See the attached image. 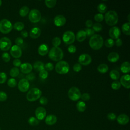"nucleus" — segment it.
Here are the masks:
<instances>
[{
  "instance_id": "obj_1",
  "label": "nucleus",
  "mask_w": 130,
  "mask_h": 130,
  "mask_svg": "<svg viewBox=\"0 0 130 130\" xmlns=\"http://www.w3.org/2000/svg\"><path fill=\"white\" fill-rule=\"evenodd\" d=\"M103 43L104 41L102 37L99 34H94L90 37L89 45L92 49L99 50L103 46Z\"/></svg>"
},
{
  "instance_id": "obj_2",
  "label": "nucleus",
  "mask_w": 130,
  "mask_h": 130,
  "mask_svg": "<svg viewBox=\"0 0 130 130\" xmlns=\"http://www.w3.org/2000/svg\"><path fill=\"white\" fill-rule=\"evenodd\" d=\"M63 57V52L59 47H53L49 51V57L54 61H59Z\"/></svg>"
},
{
  "instance_id": "obj_3",
  "label": "nucleus",
  "mask_w": 130,
  "mask_h": 130,
  "mask_svg": "<svg viewBox=\"0 0 130 130\" xmlns=\"http://www.w3.org/2000/svg\"><path fill=\"white\" fill-rule=\"evenodd\" d=\"M106 23L109 26H114L116 24L118 21V17L116 12L114 11H109L105 15Z\"/></svg>"
},
{
  "instance_id": "obj_4",
  "label": "nucleus",
  "mask_w": 130,
  "mask_h": 130,
  "mask_svg": "<svg viewBox=\"0 0 130 130\" xmlns=\"http://www.w3.org/2000/svg\"><path fill=\"white\" fill-rule=\"evenodd\" d=\"M55 69L59 74H65L68 73L70 67L68 63L65 61L61 60L58 61L55 65Z\"/></svg>"
},
{
  "instance_id": "obj_5",
  "label": "nucleus",
  "mask_w": 130,
  "mask_h": 130,
  "mask_svg": "<svg viewBox=\"0 0 130 130\" xmlns=\"http://www.w3.org/2000/svg\"><path fill=\"white\" fill-rule=\"evenodd\" d=\"M42 91L38 88L30 89L26 94V99L29 102H34L41 97Z\"/></svg>"
},
{
  "instance_id": "obj_6",
  "label": "nucleus",
  "mask_w": 130,
  "mask_h": 130,
  "mask_svg": "<svg viewBox=\"0 0 130 130\" xmlns=\"http://www.w3.org/2000/svg\"><path fill=\"white\" fill-rule=\"evenodd\" d=\"M12 29V24L8 19H3L0 21V32L5 34H8Z\"/></svg>"
},
{
  "instance_id": "obj_7",
  "label": "nucleus",
  "mask_w": 130,
  "mask_h": 130,
  "mask_svg": "<svg viewBox=\"0 0 130 130\" xmlns=\"http://www.w3.org/2000/svg\"><path fill=\"white\" fill-rule=\"evenodd\" d=\"M68 95L69 99L72 101H76L81 98V93L78 88L73 86L70 88L68 90Z\"/></svg>"
},
{
  "instance_id": "obj_8",
  "label": "nucleus",
  "mask_w": 130,
  "mask_h": 130,
  "mask_svg": "<svg viewBox=\"0 0 130 130\" xmlns=\"http://www.w3.org/2000/svg\"><path fill=\"white\" fill-rule=\"evenodd\" d=\"M62 40L64 43L67 45L73 43L75 40V36L72 31H67L64 32L62 36Z\"/></svg>"
},
{
  "instance_id": "obj_9",
  "label": "nucleus",
  "mask_w": 130,
  "mask_h": 130,
  "mask_svg": "<svg viewBox=\"0 0 130 130\" xmlns=\"http://www.w3.org/2000/svg\"><path fill=\"white\" fill-rule=\"evenodd\" d=\"M28 18L31 22L37 23L41 20V14L39 10L32 9L29 12Z\"/></svg>"
},
{
  "instance_id": "obj_10",
  "label": "nucleus",
  "mask_w": 130,
  "mask_h": 130,
  "mask_svg": "<svg viewBox=\"0 0 130 130\" xmlns=\"http://www.w3.org/2000/svg\"><path fill=\"white\" fill-rule=\"evenodd\" d=\"M12 46L11 41L7 37H3L0 39V49L3 51L9 50Z\"/></svg>"
},
{
  "instance_id": "obj_11",
  "label": "nucleus",
  "mask_w": 130,
  "mask_h": 130,
  "mask_svg": "<svg viewBox=\"0 0 130 130\" xmlns=\"http://www.w3.org/2000/svg\"><path fill=\"white\" fill-rule=\"evenodd\" d=\"M92 59L90 56L88 54L83 53L81 54L78 58V61L79 64L83 66H88L91 62Z\"/></svg>"
},
{
  "instance_id": "obj_12",
  "label": "nucleus",
  "mask_w": 130,
  "mask_h": 130,
  "mask_svg": "<svg viewBox=\"0 0 130 130\" xmlns=\"http://www.w3.org/2000/svg\"><path fill=\"white\" fill-rule=\"evenodd\" d=\"M18 88L22 92H26L29 88V81L26 79H21L18 83Z\"/></svg>"
},
{
  "instance_id": "obj_13",
  "label": "nucleus",
  "mask_w": 130,
  "mask_h": 130,
  "mask_svg": "<svg viewBox=\"0 0 130 130\" xmlns=\"http://www.w3.org/2000/svg\"><path fill=\"white\" fill-rule=\"evenodd\" d=\"M35 115L36 118L39 120L44 119L46 115V109L42 107H39L37 108L35 111Z\"/></svg>"
},
{
  "instance_id": "obj_14",
  "label": "nucleus",
  "mask_w": 130,
  "mask_h": 130,
  "mask_svg": "<svg viewBox=\"0 0 130 130\" xmlns=\"http://www.w3.org/2000/svg\"><path fill=\"white\" fill-rule=\"evenodd\" d=\"M121 34V31L119 27L117 26L112 27L109 31V35L112 39H117L119 38Z\"/></svg>"
},
{
  "instance_id": "obj_15",
  "label": "nucleus",
  "mask_w": 130,
  "mask_h": 130,
  "mask_svg": "<svg viewBox=\"0 0 130 130\" xmlns=\"http://www.w3.org/2000/svg\"><path fill=\"white\" fill-rule=\"evenodd\" d=\"M10 53L13 57L18 58L21 56L22 50L19 46H18L17 45H14L11 48Z\"/></svg>"
},
{
  "instance_id": "obj_16",
  "label": "nucleus",
  "mask_w": 130,
  "mask_h": 130,
  "mask_svg": "<svg viewBox=\"0 0 130 130\" xmlns=\"http://www.w3.org/2000/svg\"><path fill=\"white\" fill-rule=\"evenodd\" d=\"M66 19L64 17V16H63L62 15H58L54 17L53 20V22L55 25L58 27L64 25L66 23Z\"/></svg>"
},
{
  "instance_id": "obj_17",
  "label": "nucleus",
  "mask_w": 130,
  "mask_h": 130,
  "mask_svg": "<svg viewBox=\"0 0 130 130\" xmlns=\"http://www.w3.org/2000/svg\"><path fill=\"white\" fill-rule=\"evenodd\" d=\"M120 84L125 88L129 89L130 88V76L126 74L122 76L120 81Z\"/></svg>"
},
{
  "instance_id": "obj_18",
  "label": "nucleus",
  "mask_w": 130,
  "mask_h": 130,
  "mask_svg": "<svg viewBox=\"0 0 130 130\" xmlns=\"http://www.w3.org/2000/svg\"><path fill=\"white\" fill-rule=\"evenodd\" d=\"M20 69L22 73L28 74L31 73V72L32 71V66L29 63H24L20 65Z\"/></svg>"
},
{
  "instance_id": "obj_19",
  "label": "nucleus",
  "mask_w": 130,
  "mask_h": 130,
  "mask_svg": "<svg viewBox=\"0 0 130 130\" xmlns=\"http://www.w3.org/2000/svg\"><path fill=\"white\" fill-rule=\"evenodd\" d=\"M129 117L125 114H120L117 118V121L120 125L126 124L129 122Z\"/></svg>"
},
{
  "instance_id": "obj_20",
  "label": "nucleus",
  "mask_w": 130,
  "mask_h": 130,
  "mask_svg": "<svg viewBox=\"0 0 130 130\" xmlns=\"http://www.w3.org/2000/svg\"><path fill=\"white\" fill-rule=\"evenodd\" d=\"M38 51L39 54L41 56L46 55L49 51V47L46 44H41L38 48Z\"/></svg>"
},
{
  "instance_id": "obj_21",
  "label": "nucleus",
  "mask_w": 130,
  "mask_h": 130,
  "mask_svg": "<svg viewBox=\"0 0 130 130\" xmlns=\"http://www.w3.org/2000/svg\"><path fill=\"white\" fill-rule=\"evenodd\" d=\"M57 121V117L53 114H50L46 116L45 118V123L49 125L54 124Z\"/></svg>"
},
{
  "instance_id": "obj_22",
  "label": "nucleus",
  "mask_w": 130,
  "mask_h": 130,
  "mask_svg": "<svg viewBox=\"0 0 130 130\" xmlns=\"http://www.w3.org/2000/svg\"><path fill=\"white\" fill-rule=\"evenodd\" d=\"M41 34V30L39 27H34L30 31L29 36L32 39H37L40 37Z\"/></svg>"
},
{
  "instance_id": "obj_23",
  "label": "nucleus",
  "mask_w": 130,
  "mask_h": 130,
  "mask_svg": "<svg viewBox=\"0 0 130 130\" xmlns=\"http://www.w3.org/2000/svg\"><path fill=\"white\" fill-rule=\"evenodd\" d=\"M119 54L115 52H112L110 53L107 57L108 60L111 62H116L119 59Z\"/></svg>"
},
{
  "instance_id": "obj_24",
  "label": "nucleus",
  "mask_w": 130,
  "mask_h": 130,
  "mask_svg": "<svg viewBox=\"0 0 130 130\" xmlns=\"http://www.w3.org/2000/svg\"><path fill=\"white\" fill-rule=\"evenodd\" d=\"M86 35L83 30H79L77 33L76 36L75 37V38L76 39V40L79 42L84 41L86 39Z\"/></svg>"
},
{
  "instance_id": "obj_25",
  "label": "nucleus",
  "mask_w": 130,
  "mask_h": 130,
  "mask_svg": "<svg viewBox=\"0 0 130 130\" xmlns=\"http://www.w3.org/2000/svg\"><path fill=\"white\" fill-rule=\"evenodd\" d=\"M120 70L123 73H128L130 71V64L128 61L123 62L120 66Z\"/></svg>"
},
{
  "instance_id": "obj_26",
  "label": "nucleus",
  "mask_w": 130,
  "mask_h": 130,
  "mask_svg": "<svg viewBox=\"0 0 130 130\" xmlns=\"http://www.w3.org/2000/svg\"><path fill=\"white\" fill-rule=\"evenodd\" d=\"M33 68L36 71L40 72L41 71L45 69V65L43 62L40 61H37L33 64Z\"/></svg>"
},
{
  "instance_id": "obj_27",
  "label": "nucleus",
  "mask_w": 130,
  "mask_h": 130,
  "mask_svg": "<svg viewBox=\"0 0 130 130\" xmlns=\"http://www.w3.org/2000/svg\"><path fill=\"white\" fill-rule=\"evenodd\" d=\"M129 26H130V23L129 22L124 23L121 26V29L122 32L126 35H130V29H129Z\"/></svg>"
},
{
  "instance_id": "obj_28",
  "label": "nucleus",
  "mask_w": 130,
  "mask_h": 130,
  "mask_svg": "<svg viewBox=\"0 0 130 130\" xmlns=\"http://www.w3.org/2000/svg\"><path fill=\"white\" fill-rule=\"evenodd\" d=\"M98 71L102 74H105L108 71L109 67L107 64L105 63H102L98 66Z\"/></svg>"
},
{
  "instance_id": "obj_29",
  "label": "nucleus",
  "mask_w": 130,
  "mask_h": 130,
  "mask_svg": "<svg viewBox=\"0 0 130 130\" xmlns=\"http://www.w3.org/2000/svg\"><path fill=\"white\" fill-rule=\"evenodd\" d=\"M76 107L79 112H83L86 109V104L83 101H80L77 102L76 104Z\"/></svg>"
},
{
  "instance_id": "obj_30",
  "label": "nucleus",
  "mask_w": 130,
  "mask_h": 130,
  "mask_svg": "<svg viewBox=\"0 0 130 130\" xmlns=\"http://www.w3.org/2000/svg\"><path fill=\"white\" fill-rule=\"evenodd\" d=\"M29 12V9L28 7L27 6H23L22 7L19 11V15L22 16V17H24L26 16L28 13Z\"/></svg>"
},
{
  "instance_id": "obj_31",
  "label": "nucleus",
  "mask_w": 130,
  "mask_h": 130,
  "mask_svg": "<svg viewBox=\"0 0 130 130\" xmlns=\"http://www.w3.org/2000/svg\"><path fill=\"white\" fill-rule=\"evenodd\" d=\"M109 75L112 79L115 81L118 80L120 77L119 73L117 70H113L111 71L110 72Z\"/></svg>"
},
{
  "instance_id": "obj_32",
  "label": "nucleus",
  "mask_w": 130,
  "mask_h": 130,
  "mask_svg": "<svg viewBox=\"0 0 130 130\" xmlns=\"http://www.w3.org/2000/svg\"><path fill=\"white\" fill-rule=\"evenodd\" d=\"M97 9H98V11L101 14L104 13L106 12L107 7V6L106 5V4H105L104 3H100L98 5V6L97 7Z\"/></svg>"
},
{
  "instance_id": "obj_33",
  "label": "nucleus",
  "mask_w": 130,
  "mask_h": 130,
  "mask_svg": "<svg viewBox=\"0 0 130 130\" xmlns=\"http://www.w3.org/2000/svg\"><path fill=\"white\" fill-rule=\"evenodd\" d=\"M28 122L30 125L36 126L38 125V124L39 123V120L36 117L31 116L28 118Z\"/></svg>"
},
{
  "instance_id": "obj_34",
  "label": "nucleus",
  "mask_w": 130,
  "mask_h": 130,
  "mask_svg": "<svg viewBox=\"0 0 130 130\" xmlns=\"http://www.w3.org/2000/svg\"><path fill=\"white\" fill-rule=\"evenodd\" d=\"M19 74V70L17 67L12 68L10 71V75L12 77H16Z\"/></svg>"
},
{
  "instance_id": "obj_35",
  "label": "nucleus",
  "mask_w": 130,
  "mask_h": 130,
  "mask_svg": "<svg viewBox=\"0 0 130 130\" xmlns=\"http://www.w3.org/2000/svg\"><path fill=\"white\" fill-rule=\"evenodd\" d=\"M13 27L17 31H21L24 28V24L21 22H17L14 24Z\"/></svg>"
},
{
  "instance_id": "obj_36",
  "label": "nucleus",
  "mask_w": 130,
  "mask_h": 130,
  "mask_svg": "<svg viewBox=\"0 0 130 130\" xmlns=\"http://www.w3.org/2000/svg\"><path fill=\"white\" fill-rule=\"evenodd\" d=\"M45 3L47 7H48L49 8H52L55 6L56 4V0H46L45 1Z\"/></svg>"
},
{
  "instance_id": "obj_37",
  "label": "nucleus",
  "mask_w": 130,
  "mask_h": 130,
  "mask_svg": "<svg viewBox=\"0 0 130 130\" xmlns=\"http://www.w3.org/2000/svg\"><path fill=\"white\" fill-rule=\"evenodd\" d=\"M52 44L55 47H58L61 44V40L59 37H56L52 40Z\"/></svg>"
},
{
  "instance_id": "obj_38",
  "label": "nucleus",
  "mask_w": 130,
  "mask_h": 130,
  "mask_svg": "<svg viewBox=\"0 0 130 130\" xmlns=\"http://www.w3.org/2000/svg\"><path fill=\"white\" fill-rule=\"evenodd\" d=\"M105 46L107 48H111L113 47L114 45V41L111 38H109L107 39L105 41Z\"/></svg>"
},
{
  "instance_id": "obj_39",
  "label": "nucleus",
  "mask_w": 130,
  "mask_h": 130,
  "mask_svg": "<svg viewBox=\"0 0 130 130\" xmlns=\"http://www.w3.org/2000/svg\"><path fill=\"white\" fill-rule=\"evenodd\" d=\"M121 87V84L119 81L116 80L113 81L111 84V87L114 90H118Z\"/></svg>"
},
{
  "instance_id": "obj_40",
  "label": "nucleus",
  "mask_w": 130,
  "mask_h": 130,
  "mask_svg": "<svg viewBox=\"0 0 130 130\" xmlns=\"http://www.w3.org/2000/svg\"><path fill=\"white\" fill-rule=\"evenodd\" d=\"M94 32H99L100 31L102 30V25H101V24L99 23H94L93 24V25H92V28Z\"/></svg>"
},
{
  "instance_id": "obj_41",
  "label": "nucleus",
  "mask_w": 130,
  "mask_h": 130,
  "mask_svg": "<svg viewBox=\"0 0 130 130\" xmlns=\"http://www.w3.org/2000/svg\"><path fill=\"white\" fill-rule=\"evenodd\" d=\"M39 75L41 78L43 79H46L48 76V73L46 70L44 69L40 72Z\"/></svg>"
},
{
  "instance_id": "obj_42",
  "label": "nucleus",
  "mask_w": 130,
  "mask_h": 130,
  "mask_svg": "<svg viewBox=\"0 0 130 130\" xmlns=\"http://www.w3.org/2000/svg\"><path fill=\"white\" fill-rule=\"evenodd\" d=\"M7 84L8 86L10 87H14L16 86L17 84V82L15 79L14 78H10L8 80L7 82Z\"/></svg>"
},
{
  "instance_id": "obj_43",
  "label": "nucleus",
  "mask_w": 130,
  "mask_h": 130,
  "mask_svg": "<svg viewBox=\"0 0 130 130\" xmlns=\"http://www.w3.org/2000/svg\"><path fill=\"white\" fill-rule=\"evenodd\" d=\"M2 58L6 62H8L10 60V56L7 52H4L2 54Z\"/></svg>"
},
{
  "instance_id": "obj_44",
  "label": "nucleus",
  "mask_w": 130,
  "mask_h": 130,
  "mask_svg": "<svg viewBox=\"0 0 130 130\" xmlns=\"http://www.w3.org/2000/svg\"><path fill=\"white\" fill-rule=\"evenodd\" d=\"M7 78V75L5 73L0 72V84L5 83L6 81Z\"/></svg>"
},
{
  "instance_id": "obj_45",
  "label": "nucleus",
  "mask_w": 130,
  "mask_h": 130,
  "mask_svg": "<svg viewBox=\"0 0 130 130\" xmlns=\"http://www.w3.org/2000/svg\"><path fill=\"white\" fill-rule=\"evenodd\" d=\"M84 31H85L86 36L88 37H91L94 34V31L92 28H86Z\"/></svg>"
},
{
  "instance_id": "obj_46",
  "label": "nucleus",
  "mask_w": 130,
  "mask_h": 130,
  "mask_svg": "<svg viewBox=\"0 0 130 130\" xmlns=\"http://www.w3.org/2000/svg\"><path fill=\"white\" fill-rule=\"evenodd\" d=\"M94 20L98 22H101L103 20L104 17L103 16V14H101V13H99V14H96V15H95L94 17Z\"/></svg>"
},
{
  "instance_id": "obj_47",
  "label": "nucleus",
  "mask_w": 130,
  "mask_h": 130,
  "mask_svg": "<svg viewBox=\"0 0 130 130\" xmlns=\"http://www.w3.org/2000/svg\"><path fill=\"white\" fill-rule=\"evenodd\" d=\"M80 98H81L83 101H87L90 99V96L88 93H84L81 95Z\"/></svg>"
},
{
  "instance_id": "obj_48",
  "label": "nucleus",
  "mask_w": 130,
  "mask_h": 130,
  "mask_svg": "<svg viewBox=\"0 0 130 130\" xmlns=\"http://www.w3.org/2000/svg\"><path fill=\"white\" fill-rule=\"evenodd\" d=\"M7 94L4 91H0V101L3 102L7 100Z\"/></svg>"
},
{
  "instance_id": "obj_49",
  "label": "nucleus",
  "mask_w": 130,
  "mask_h": 130,
  "mask_svg": "<svg viewBox=\"0 0 130 130\" xmlns=\"http://www.w3.org/2000/svg\"><path fill=\"white\" fill-rule=\"evenodd\" d=\"M73 70L76 72H79L81 70V65L79 63H75L73 66Z\"/></svg>"
},
{
  "instance_id": "obj_50",
  "label": "nucleus",
  "mask_w": 130,
  "mask_h": 130,
  "mask_svg": "<svg viewBox=\"0 0 130 130\" xmlns=\"http://www.w3.org/2000/svg\"><path fill=\"white\" fill-rule=\"evenodd\" d=\"M53 68H54V66L53 64L51 62H48L45 65V68L47 71H52L53 69Z\"/></svg>"
},
{
  "instance_id": "obj_51",
  "label": "nucleus",
  "mask_w": 130,
  "mask_h": 130,
  "mask_svg": "<svg viewBox=\"0 0 130 130\" xmlns=\"http://www.w3.org/2000/svg\"><path fill=\"white\" fill-rule=\"evenodd\" d=\"M39 102L41 105H47L48 103V100L46 97L42 96L40 98Z\"/></svg>"
},
{
  "instance_id": "obj_52",
  "label": "nucleus",
  "mask_w": 130,
  "mask_h": 130,
  "mask_svg": "<svg viewBox=\"0 0 130 130\" xmlns=\"http://www.w3.org/2000/svg\"><path fill=\"white\" fill-rule=\"evenodd\" d=\"M68 50L71 53H74L76 51V47L73 45H70L68 48Z\"/></svg>"
},
{
  "instance_id": "obj_53",
  "label": "nucleus",
  "mask_w": 130,
  "mask_h": 130,
  "mask_svg": "<svg viewBox=\"0 0 130 130\" xmlns=\"http://www.w3.org/2000/svg\"><path fill=\"white\" fill-rule=\"evenodd\" d=\"M107 118L111 121L115 120L116 118V115L113 113H110L107 115Z\"/></svg>"
},
{
  "instance_id": "obj_54",
  "label": "nucleus",
  "mask_w": 130,
  "mask_h": 130,
  "mask_svg": "<svg viewBox=\"0 0 130 130\" xmlns=\"http://www.w3.org/2000/svg\"><path fill=\"white\" fill-rule=\"evenodd\" d=\"M15 43L16 44V45L19 46H21V45H22V44L23 43V40L21 38L18 37L16 39V40L15 41Z\"/></svg>"
},
{
  "instance_id": "obj_55",
  "label": "nucleus",
  "mask_w": 130,
  "mask_h": 130,
  "mask_svg": "<svg viewBox=\"0 0 130 130\" xmlns=\"http://www.w3.org/2000/svg\"><path fill=\"white\" fill-rule=\"evenodd\" d=\"M35 78V76L34 75V74L30 73L29 74H28L26 76V79H27L28 81V80H33Z\"/></svg>"
},
{
  "instance_id": "obj_56",
  "label": "nucleus",
  "mask_w": 130,
  "mask_h": 130,
  "mask_svg": "<svg viewBox=\"0 0 130 130\" xmlns=\"http://www.w3.org/2000/svg\"><path fill=\"white\" fill-rule=\"evenodd\" d=\"M13 64L16 67H20V65L21 64V62L20 60H19L18 59H16L13 60Z\"/></svg>"
},
{
  "instance_id": "obj_57",
  "label": "nucleus",
  "mask_w": 130,
  "mask_h": 130,
  "mask_svg": "<svg viewBox=\"0 0 130 130\" xmlns=\"http://www.w3.org/2000/svg\"><path fill=\"white\" fill-rule=\"evenodd\" d=\"M93 23L92 21L91 20H87L85 22V26L87 27V28H90L91 26H92Z\"/></svg>"
},
{
  "instance_id": "obj_58",
  "label": "nucleus",
  "mask_w": 130,
  "mask_h": 130,
  "mask_svg": "<svg viewBox=\"0 0 130 130\" xmlns=\"http://www.w3.org/2000/svg\"><path fill=\"white\" fill-rule=\"evenodd\" d=\"M115 44H116V46H117V47L121 46L122 45V40L120 39H119V38L117 39L116 41H115Z\"/></svg>"
},
{
  "instance_id": "obj_59",
  "label": "nucleus",
  "mask_w": 130,
  "mask_h": 130,
  "mask_svg": "<svg viewBox=\"0 0 130 130\" xmlns=\"http://www.w3.org/2000/svg\"><path fill=\"white\" fill-rule=\"evenodd\" d=\"M21 35L23 38H26L28 36V32L26 30H23L21 32Z\"/></svg>"
},
{
  "instance_id": "obj_60",
  "label": "nucleus",
  "mask_w": 130,
  "mask_h": 130,
  "mask_svg": "<svg viewBox=\"0 0 130 130\" xmlns=\"http://www.w3.org/2000/svg\"><path fill=\"white\" fill-rule=\"evenodd\" d=\"M128 21H129V14H128Z\"/></svg>"
},
{
  "instance_id": "obj_61",
  "label": "nucleus",
  "mask_w": 130,
  "mask_h": 130,
  "mask_svg": "<svg viewBox=\"0 0 130 130\" xmlns=\"http://www.w3.org/2000/svg\"><path fill=\"white\" fill-rule=\"evenodd\" d=\"M2 1L0 0V6H1V5H2Z\"/></svg>"
}]
</instances>
